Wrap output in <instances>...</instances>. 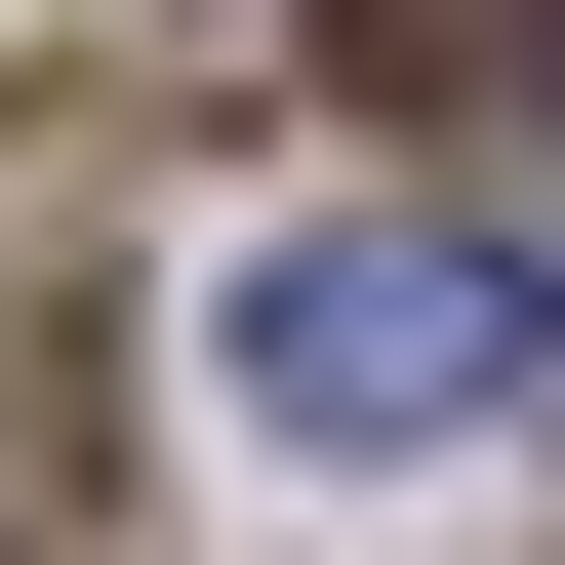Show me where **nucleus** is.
<instances>
[{
	"mask_svg": "<svg viewBox=\"0 0 565 565\" xmlns=\"http://www.w3.org/2000/svg\"><path fill=\"white\" fill-rule=\"evenodd\" d=\"M484 364H525L484 243H243V404H282V445H445Z\"/></svg>",
	"mask_w": 565,
	"mask_h": 565,
	"instance_id": "nucleus-1",
	"label": "nucleus"
},
{
	"mask_svg": "<svg viewBox=\"0 0 565 565\" xmlns=\"http://www.w3.org/2000/svg\"><path fill=\"white\" fill-rule=\"evenodd\" d=\"M364 82H404V121H484V162H525V121H565V0H364Z\"/></svg>",
	"mask_w": 565,
	"mask_h": 565,
	"instance_id": "nucleus-2",
	"label": "nucleus"
},
{
	"mask_svg": "<svg viewBox=\"0 0 565 565\" xmlns=\"http://www.w3.org/2000/svg\"><path fill=\"white\" fill-rule=\"evenodd\" d=\"M0 565H41V323H0Z\"/></svg>",
	"mask_w": 565,
	"mask_h": 565,
	"instance_id": "nucleus-3",
	"label": "nucleus"
}]
</instances>
